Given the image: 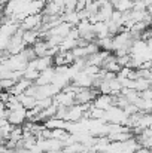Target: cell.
<instances>
[{"label": "cell", "mask_w": 152, "mask_h": 153, "mask_svg": "<svg viewBox=\"0 0 152 153\" xmlns=\"http://www.w3.org/2000/svg\"><path fill=\"white\" fill-rule=\"evenodd\" d=\"M136 153H151V150H149V149H145V147H139V149L136 150Z\"/></svg>", "instance_id": "cell-9"}, {"label": "cell", "mask_w": 152, "mask_h": 153, "mask_svg": "<svg viewBox=\"0 0 152 153\" xmlns=\"http://www.w3.org/2000/svg\"><path fill=\"white\" fill-rule=\"evenodd\" d=\"M69 135H70V134H69L66 129H52V131H51V134H49V138L64 143V141L69 138Z\"/></svg>", "instance_id": "cell-8"}, {"label": "cell", "mask_w": 152, "mask_h": 153, "mask_svg": "<svg viewBox=\"0 0 152 153\" xmlns=\"http://www.w3.org/2000/svg\"><path fill=\"white\" fill-rule=\"evenodd\" d=\"M54 76H55V70H54V67H49V68L40 71V73H39V77H37L33 83H34L36 86H45V85H49V83H52Z\"/></svg>", "instance_id": "cell-3"}, {"label": "cell", "mask_w": 152, "mask_h": 153, "mask_svg": "<svg viewBox=\"0 0 152 153\" xmlns=\"http://www.w3.org/2000/svg\"><path fill=\"white\" fill-rule=\"evenodd\" d=\"M16 98H18V101L22 104V107H24L25 110H31V108L36 105V101H37L34 97H28V95H25V94L16 95Z\"/></svg>", "instance_id": "cell-7"}, {"label": "cell", "mask_w": 152, "mask_h": 153, "mask_svg": "<svg viewBox=\"0 0 152 153\" xmlns=\"http://www.w3.org/2000/svg\"><path fill=\"white\" fill-rule=\"evenodd\" d=\"M42 27V13L37 15H27L24 19H21V30L22 31H30V30H39Z\"/></svg>", "instance_id": "cell-1"}, {"label": "cell", "mask_w": 152, "mask_h": 153, "mask_svg": "<svg viewBox=\"0 0 152 153\" xmlns=\"http://www.w3.org/2000/svg\"><path fill=\"white\" fill-rule=\"evenodd\" d=\"M39 31L36 30H30V31H24L22 33V43L25 46H33L37 40H39Z\"/></svg>", "instance_id": "cell-6"}, {"label": "cell", "mask_w": 152, "mask_h": 153, "mask_svg": "<svg viewBox=\"0 0 152 153\" xmlns=\"http://www.w3.org/2000/svg\"><path fill=\"white\" fill-rule=\"evenodd\" d=\"M113 105V100H112V95H101L99 94L93 102H91V107H96V108H100V110H107L109 107Z\"/></svg>", "instance_id": "cell-4"}, {"label": "cell", "mask_w": 152, "mask_h": 153, "mask_svg": "<svg viewBox=\"0 0 152 153\" xmlns=\"http://www.w3.org/2000/svg\"><path fill=\"white\" fill-rule=\"evenodd\" d=\"M43 128H46V129H66L67 128V125H69V122L67 120H63V119H55V117H51L48 120H45L43 123Z\"/></svg>", "instance_id": "cell-5"}, {"label": "cell", "mask_w": 152, "mask_h": 153, "mask_svg": "<svg viewBox=\"0 0 152 153\" xmlns=\"http://www.w3.org/2000/svg\"><path fill=\"white\" fill-rule=\"evenodd\" d=\"M6 122L10 123L12 126H22L27 122V110H15V111H7Z\"/></svg>", "instance_id": "cell-2"}]
</instances>
